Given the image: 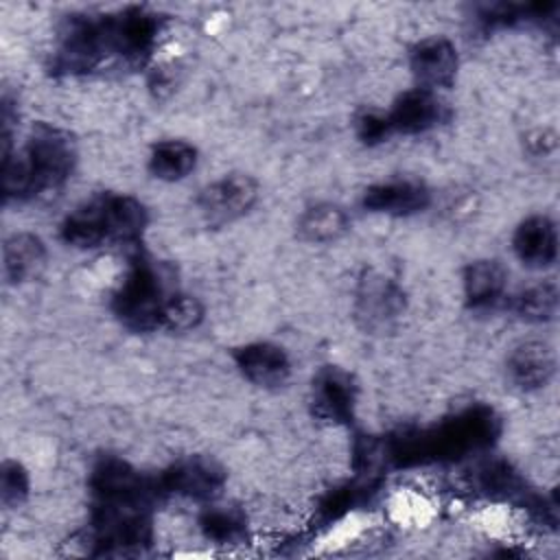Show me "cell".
<instances>
[{"label":"cell","mask_w":560,"mask_h":560,"mask_svg":"<svg viewBox=\"0 0 560 560\" xmlns=\"http://www.w3.org/2000/svg\"><path fill=\"white\" fill-rule=\"evenodd\" d=\"M501 433L499 416L483 405L442 420L435 427H407L396 431L383 446V455L398 468L431 462H455L466 455L486 451Z\"/></svg>","instance_id":"1"},{"label":"cell","mask_w":560,"mask_h":560,"mask_svg":"<svg viewBox=\"0 0 560 560\" xmlns=\"http://www.w3.org/2000/svg\"><path fill=\"white\" fill-rule=\"evenodd\" d=\"M405 308V295L396 282L378 273H365L357 289V317L365 328H383Z\"/></svg>","instance_id":"10"},{"label":"cell","mask_w":560,"mask_h":560,"mask_svg":"<svg viewBox=\"0 0 560 560\" xmlns=\"http://www.w3.org/2000/svg\"><path fill=\"white\" fill-rule=\"evenodd\" d=\"M61 238L63 243L79 247V249H92L107 243L103 217L98 197L85 201L74 212H70L61 223Z\"/></svg>","instance_id":"19"},{"label":"cell","mask_w":560,"mask_h":560,"mask_svg":"<svg viewBox=\"0 0 560 560\" xmlns=\"http://www.w3.org/2000/svg\"><path fill=\"white\" fill-rule=\"evenodd\" d=\"M199 529L210 542L234 545L245 536L247 518L238 508L208 505L199 516Z\"/></svg>","instance_id":"21"},{"label":"cell","mask_w":560,"mask_h":560,"mask_svg":"<svg viewBox=\"0 0 560 560\" xmlns=\"http://www.w3.org/2000/svg\"><path fill=\"white\" fill-rule=\"evenodd\" d=\"M392 125L387 120V114L381 112H365L357 118V136L365 144H378L392 136Z\"/></svg>","instance_id":"26"},{"label":"cell","mask_w":560,"mask_h":560,"mask_svg":"<svg viewBox=\"0 0 560 560\" xmlns=\"http://www.w3.org/2000/svg\"><path fill=\"white\" fill-rule=\"evenodd\" d=\"M155 479L162 497L175 494L195 501H212L225 483V470L210 457L192 455L171 464Z\"/></svg>","instance_id":"5"},{"label":"cell","mask_w":560,"mask_h":560,"mask_svg":"<svg viewBox=\"0 0 560 560\" xmlns=\"http://www.w3.org/2000/svg\"><path fill=\"white\" fill-rule=\"evenodd\" d=\"M477 483L483 492L501 499L523 497V479L505 462H488L477 470Z\"/></svg>","instance_id":"24"},{"label":"cell","mask_w":560,"mask_h":560,"mask_svg":"<svg viewBox=\"0 0 560 560\" xmlns=\"http://www.w3.org/2000/svg\"><path fill=\"white\" fill-rule=\"evenodd\" d=\"M168 293L160 271L151 260L138 256L131 260L118 291L114 293L116 317L136 332H147L160 328V315Z\"/></svg>","instance_id":"3"},{"label":"cell","mask_w":560,"mask_h":560,"mask_svg":"<svg viewBox=\"0 0 560 560\" xmlns=\"http://www.w3.org/2000/svg\"><path fill=\"white\" fill-rule=\"evenodd\" d=\"M234 363L241 374L258 387H280L291 374V361L284 348L269 341H254L236 348Z\"/></svg>","instance_id":"12"},{"label":"cell","mask_w":560,"mask_h":560,"mask_svg":"<svg viewBox=\"0 0 560 560\" xmlns=\"http://www.w3.org/2000/svg\"><path fill=\"white\" fill-rule=\"evenodd\" d=\"M348 230V214L335 203H317L302 212L298 232L308 243H328Z\"/></svg>","instance_id":"20"},{"label":"cell","mask_w":560,"mask_h":560,"mask_svg":"<svg viewBox=\"0 0 560 560\" xmlns=\"http://www.w3.org/2000/svg\"><path fill=\"white\" fill-rule=\"evenodd\" d=\"M512 308L527 322H547L558 311V289L551 282L527 287L514 298Z\"/></svg>","instance_id":"22"},{"label":"cell","mask_w":560,"mask_h":560,"mask_svg":"<svg viewBox=\"0 0 560 560\" xmlns=\"http://www.w3.org/2000/svg\"><path fill=\"white\" fill-rule=\"evenodd\" d=\"M448 112L433 90L413 88L400 94L387 112L394 133H424L446 120Z\"/></svg>","instance_id":"9"},{"label":"cell","mask_w":560,"mask_h":560,"mask_svg":"<svg viewBox=\"0 0 560 560\" xmlns=\"http://www.w3.org/2000/svg\"><path fill=\"white\" fill-rule=\"evenodd\" d=\"M46 260V247L39 236L28 232L11 234L2 247V273L7 282H24L39 273Z\"/></svg>","instance_id":"16"},{"label":"cell","mask_w":560,"mask_h":560,"mask_svg":"<svg viewBox=\"0 0 560 560\" xmlns=\"http://www.w3.org/2000/svg\"><path fill=\"white\" fill-rule=\"evenodd\" d=\"M201 319H203V304L195 295L171 293L160 315V328L184 332V330L197 328Z\"/></svg>","instance_id":"23"},{"label":"cell","mask_w":560,"mask_h":560,"mask_svg":"<svg viewBox=\"0 0 560 560\" xmlns=\"http://www.w3.org/2000/svg\"><path fill=\"white\" fill-rule=\"evenodd\" d=\"M409 66L418 88L433 92L438 88H448L459 68L457 48L446 37H427L411 48Z\"/></svg>","instance_id":"8"},{"label":"cell","mask_w":560,"mask_h":560,"mask_svg":"<svg viewBox=\"0 0 560 560\" xmlns=\"http://www.w3.org/2000/svg\"><path fill=\"white\" fill-rule=\"evenodd\" d=\"M508 273L499 260H472L462 276L464 298L472 308H488L501 300L505 291Z\"/></svg>","instance_id":"17"},{"label":"cell","mask_w":560,"mask_h":560,"mask_svg":"<svg viewBox=\"0 0 560 560\" xmlns=\"http://www.w3.org/2000/svg\"><path fill=\"white\" fill-rule=\"evenodd\" d=\"M101 217L107 243H133L142 236L149 214L142 201L129 195L103 192L98 195Z\"/></svg>","instance_id":"14"},{"label":"cell","mask_w":560,"mask_h":560,"mask_svg":"<svg viewBox=\"0 0 560 560\" xmlns=\"http://www.w3.org/2000/svg\"><path fill=\"white\" fill-rule=\"evenodd\" d=\"M197 166V149L186 140H162L149 153V171L162 182H179Z\"/></svg>","instance_id":"18"},{"label":"cell","mask_w":560,"mask_h":560,"mask_svg":"<svg viewBox=\"0 0 560 560\" xmlns=\"http://www.w3.org/2000/svg\"><path fill=\"white\" fill-rule=\"evenodd\" d=\"M363 208L389 217H409L429 208L431 192L424 184L413 179H392L365 188Z\"/></svg>","instance_id":"11"},{"label":"cell","mask_w":560,"mask_h":560,"mask_svg":"<svg viewBox=\"0 0 560 560\" xmlns=\"http://www.w3.org/2000/svg\"><path fill=\"white\" fill-rule=\"evenodd\" d=\"M109 55L140 66L153 52L162 33V18L147 9H125L116 15H103Z\"/></svg>","instance_id":"4"},{"label":"cell","mask_w":560,"mask_h":560,"mask_svg":"<svg viewBox=\"0 0 560 560\" xmlns=\"http://www.w3.org/2000/svg\"><path fill=\"white\" fill-rule=\"evenodd\" d=\"M516 258L532 269H545L556 262L558 256V232L556 223L545 214L527 217L518 223L512 236Z\"/></svg>","instance_id":"13"},{"label":"cell","mask_w":560,"mask_h":560,"mask_svg":"<svg viewBox=\"0 0 560 560\" xmlns=\"http://www.w3.org/2000/svg\"><path fill=\"white\" fill-rule=\"evenodd\" d=\"M258 199V184L247 173H230L208 184L199 197L197 206L206 221L221 225L230 223L252 210Z\"/></svg>","instance_id":"6"},{"label":"cell","mask_w":560,"mask_h":560,"mask_svg":"<svg viewBox=\"0 0 560 560\" xmlns=\"http://www.w3.org/2000/svg\"><path fill=\"white\" fill-rule=\"evenodd\" d=\"M77 147L68 131L37 125L20 153L2 160V192L7 201H28L44 190L59 188L72 173Z\"/></svg>","instance_id":"2"},{"label":"cell","mask_w":560,"mask_h":560,"mask_svg":"<svg viewBox=\"0 0 560 560\" xmlns=\"http://www.w3.org/2000/svg\"><path fill=\"white\" fill-rule=\"evenodd\" d=\"M311 405H313V413L319 420H326L332 424L352 422L354 405H357L354 378L337 365L322 368L313 378Z\"/></svg>","instance_id":"7"},{"label":"cell","mask_w":560,"mask_h":560,"mask_svg":"<svg viewBox=\"0 0 560 560\" xmlns=\"http://www.w3.org/2000/svg\"><path fill=\"white\" fill-rule=\"evenodd\" d=\"M553 350L536 339L518 343L508 357L510 381L525 392L545 387L553 374Z\"/></svg>","instance_id":"15"},{"label":"cell","mask_w":560,"mask_h":560,"mask_svg":"<svg viewBox=\"0 0 560 560\" xmlns=\"http://www.w3.org/2000/svg\"><path fill=\"white\" fill-rule=\"evenodd\" d=\"M31 479L26 468L15 459H4L0 468V499L4 508H18L26 501Z\"/></svg>","instance_id":"25"}]
</instances>
